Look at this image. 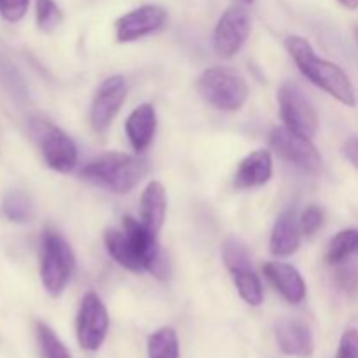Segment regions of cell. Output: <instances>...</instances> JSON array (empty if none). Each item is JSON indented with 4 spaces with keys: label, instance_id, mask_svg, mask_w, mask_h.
<instances>
[{
    "label": "cell",
    "instance_id": "52a82bcc",
    "mask_svg": "<svg viewBox=\"0 0 358 358\" xmlns=\"http://www.w3.org/2000/svg\"><path fill=\"white\" fill-rule=\"evenodd\" d=\"M280 115L287 128L299 135L313 138L318 131V115L313 103L301 91L299 86L292 83L283 84L278 90Z\"/></svg>",
    "mask_w": 358,
    "mask_h": 358
},
{
    "label": "cell",
    "instance_id": "ffe728a7",
    "mask_svg": "<svg viewBox=\"0 0 358 358\" xmlns=\"http://www.w3.org/2000/svg\"><path fill=\"white\" fill-rule=\"evenodd\" d=\"M0 210H2V215L14 224L30 222V219L34 217V203H31L30 196L23 191L7 192Z\"/></svg>",
    "mask_w": 358,
    "mask_h": 358
},
{
    "label": "cell",
    "instance_id": "5b68a950",
    "mask_svg": "<svg viewBox=\"0 0 358 358\" xmlns=\"http://www.w3.org/2000/svg\"><path fill=\"white\" fill-rule=\"evenodd\" d=\"M30 131L41 147L42 157L51 170L58 173H70L77 166V147L63 129L45 119H34Z\"/></svg>",
    "mask_w": 358,
    "mask_h": 358
},
{
    "label": "cell",
    "instance_id": "d4e9b609",
    "mask_svg": "<svg viewBox=\"0 0 358 358\" xmlns=\"http://www.w3.org/2000/svg\"><path fill=\"white\" fill-rule=\"evenodd\" d=\"M35 17H37V27L49 34L58 28L63 20V14L55 0H35Z\"/></svg>",
    "mask_w": 358,
    "mask_h": 358
},
{
    "label": "cell",
    "instance_id": "d6986e66",
    "mask_svg": "<svg viewBox=\"0 0 358 358\" xmlns=\"http://www.w3.org/2000/svg\"><path fill=\"white\" fill-rule=\"evenodd\" d=\"M358 255V229H343L329 241L325 261L331 266H339Z\"/></svg>",
    "mask_w": 358,
    "mask_h": 358
},
{
    "label": "cell",
    "instance_id": "cb8c5ba5",
    "mask_svg": "<svg viewBox=\"0 0 358 358\" xmlns=\"http://www.w3.org/2000/svg\"><path fill=\"white\" fill-rule=\"evenodd\" d=\"M37 339L42 353H44V358H72L66 346L59 341V338L52 332V329L49 325L42 324V322L37 324Z\"/></svg>",
    "mask_w": 358,
    "mask_h": 358
},
{
    "label": "cell",
    "instance_id": "603a6c76",
    "mask_svg": "<svg viewBox=\"0 0 358 358\" xmlns=\"http://www.w3.org/2000/svg\"><path fill=\"white\" fill-rule=\"evenodd\" d=\"M222 261L229 273L238 271V269L252 268V259L250 254H248L247 245L236 236H229L222 243Z\"/></svg>",
    "mask_w": 358,
    "mask_h": 358
},
{
    "label": "cell",
    "instance_id": "6da1fadb",
    "mask_svg": "<svg viewBox=\"0 0 358 358\" xmlns=\"http://www.w3.org/2000/svg\"><path fill=\"white\" fill-rule=\"evenodd\" d=\"M285 45L290 58L294 59L299 72L308 80H311L315 86L331 94L332 98H336L339 103L346 105V107H355V87H353L352 80H350V77L346 76L341 66L329 62V59L320 58L315 52L313 45L304 37H299V35L287 37Z\"/></svg>",
    "mask_w": 358,
    "mask_h": 358
},
{
    "label": "cell",
    "instance_id": "277c9868",
    "mask_svg": "<svg viewBox=\"0 0 358 358\" xmlns=\"http://www.w3.org/2000/svg\"><path fill=\"white\" fill-rule=\"evenodd\" d=\"M199 96L222 112H236L247 103L248 84L240 73L222 66L203 70L196 83Z\"/></svg>",
    "mask_w": 358,
    "mask_h": 358
},
{
    "label": "cell",
    "instance_id": "4dcf8cb0",
    "mask_svg": "<svg viewBox=\"0 0 358 358\" xmlns=\"http://www.w3.org/2000/svg\"><path fill=\"white\" fill-rule=\"evenodd\" d=\"M338 2L341 3V6L345 7V9H348V10L358 9V0H338Z\"/></svg>",
    "mask_w": 358,
    "mask_h": 358
},
{
    "label": "cell",
    "instance_id": "7c38bea8",
    "mask_svg": "<svg viewBox=\"0 0 358 358\" xmlns=\"http://www.w3.org/2000/svg\"><path fill=\"white\" fill-rule=\"evenodd\" d=\"M266 280L280 292V296L290 304L303 303L306 297V283L301 273L287 262H266L262 266Z\"/></svg>",
    "mask_w": 358,
    "mask_h": 358
},
{
    "label": "cell",
    "instance_id": "e0dca14e",
    "mask_svg": "<svg viewBox=\"0 0 358 358\" xmlns=\"http://www.w3.org/2000/svg\"><path fill=\"white\" fill-rule=\"evenodd\" d=\"M166 189L161 182L152 180L143 189L140 198V220L154 233H159L166 219Z\"/></svg>",
    "mask_w": 358,
    "mask_h": 358
},
{
    "label": "cell",
    "instance_id": "7402d4cb",
    "mask_svg": "<svg viewBox=\"0 0 358 358\" xmlns=\"http://www.w3.org/2000/svg\"><path fill=\"white\" fill-rule=\"evenodd\" d=\"M147 353L149 358H178L180 350L177 332L171 327H163L150 334L147 341Z\"/></svg>",
    "mask_w": 358,
    "mask_h": 358
},
{
    "label": "cell",
    "instance_id": "ba28073f",
    "mask_svg": "<svg viewBox=\"0 0 358 358\" xmlns=\"http://www.w3.org/2000/svg\"><path fill=\"white\" fill-rule=\"evenodd\" d=\"M269 142L275 152L289 161L294 166L301 168L308 173H318L322 170V156L311 138L292 131L290 128L276 126L269 135Z\"/></svg>",
    "mask_w": 358,
    "mask_h": 358
},
{
    "label": "cell",
    "instance_id": "5bb4252c",
    "mask_svg": "<svg viewBox=\"0 0 358 358\" xmlns=\"http://www.w3.org/2000/svg\"><path fill=\"white\" fill-rule=\"evenodd\" d=\"M303 231L299 226V217L296 210H283L273 226L269 238V252L275 257H289L296 254L301 245Z\"/></svg>",
    "mask_w": 358,
    "mask_h": 358
},
{
    "label": "cell",
    "instance_id": "8fae6325",
    "mask_svg": "<svg viewBox=\"0 0 358 358\" xmlns=\"http://www.w3.org/2000/svg\"><path fill=\"white\" fill-rule=\"evenodd\" d=\"M126 100V79L110 76L98 86L90 108V121L94 131L103 133L114 122Z\"/></svg>",
    "mask_w": 358,
    "mask_h": 358
},
{
    "label": "cell",
    "instance_id": "ac0fdd59",
    "mask_svg": "<svg viewBox=\"0 0 358 358\" xmlns=\"http://www.w3.org/2000/svg\"><path fill=\"white\" fill-rule=\"evenodd\" d=\"M103 243H105V248H107L108 255H110L119 266H122V268L135 273L143 271L142 261H140L131 240H129V236L126 234V231L122 229V227L121 229H114V227L105 229Z\"/></svg>",
    "mask_w": 358,
    "mask_h": 358
},
{
    "label": "cell",
    "instance_id": "30bf717a",
    "mask_svg": "<svg viewBox=\"0 0 358 358\" xmlns=\"http://www.w3.org/2000/svg\"><path fill=\"white\" fill-rule=\"evenodd\" d=\"M168 13L163 6L145 3L129 13L122 14L115 21V38L117 42H135L147 35L156 34L166 24Z\"/></svg>",
    "mask_w": 358,
    "mask_h": 358
},
{
    "label": "cell",
    "instance_id": "4fadbf2b",
    "mask_svg": "<svg viewBox=\"0 0 358 358\" xmlns=\"http://www.w3.org/2000/svg\"><path fill=\"white\" fill-rule=\"evenodd\" d=\"M276 341L280 350L289 357L310 358L315 352L313 332L304 322L289 318L276 327Z\"/></svg>",
    "mask_w": 358,
    "mask_h": 358
},
{
    "label": "cell",
    "instance_id": "7a4b0ae2",
    "mask_svg": "<svg viewBox=\"0 0 358 358\" xmlns=\"http://www.w3.org/2000/svg\"><path fill=\"white\" fill-rule=\"evenodd\" d=\"M145 166L135 156L124 152H107L90 161L80 177L96 187L114 194H128L145 175Z\"/></svg>",
    "mask_w": 358,
    "mask_h": 358
},
{
    "label": "cell",
    "instance_id": "484cf974",
    "mask_svg": "<svg viewBox=\"0 0 358 358\" xmlns=\"http://www.w3.org/2000/svg\"><path fill=\"white\" fill-rule=\"evenodd\" d=\"M336 282H338L339 289L345 290L350 296L358 294V264L355 262H343L339 264L338 275H336Z\"/></svg>",
    "mask_w": 358,
    "mask_h": 358
},
{
    "label": "cell",
    "instance_id": "1f68e13d",
    "mask_svg": "<svg viewBox=\"0 0 358 358\" xmlns=\"http://www.w3.org/2000/svg\"><path fill=\"white\" fill-rule=\"evenodd\" d=\"M236 3H243V6H252L254 3V0H234Z\"/></svg>",
    "mask_w": 358,
    "mask_h": 358
},
{
    "label": "cell",
    "instance_id": "f546056e",
    "mask_svg": "<svg viewBox=\"0 0 358 358\" xmlns=\"http://www.w3.org/2000/svg\"><path fill=\"white\" fill-rule=\"evenodd\" d=\"M343 154H345L346 159L358 170V136L346 140L345 145H343Z\"/></svg>",
    "mask_w": 358,
    "mask_h": 358
},
{
    "label": "cell",
    "instance_id": "8992f818",
    "mask_svg": "<svg viewBox=\"0 0 358 358\" xmlns=\"http://www.w3.org/2000/svg\"><path fill=\"white\" fill-rule=\"evenodd\" d=\"M250 31L252 21L247 6L234 2L224 10L213 30V49L217 56L226 59L236 56L250 37Z\"/></svg>",
    "mask_w": 358,
    "mask_h": 358
},
{
    "label": "cell",
    "instance_id": "9a60e30c",
    "mask_svg": "<svg viewBox=\"0 0 358 358\" xmlns=\"http://www.w3.org/2000/svg\"><path fill=\"white\" fill-rule=\"evenodd\" d=\"M273 175V157L268 150L259 149L243 157L234 173V187L254 189L268 184Z\"/></svg>",
    "mask_w": 358,
    "mask_h": 358
},
{
    "label": "cell",
    "instance_id": "44dd1931",
    "mask_svg": "<svg viewBox=\"0 0 358 358\" xmlns=\"http://www.w3.org/2000/svg\"><path fill=\"white\" fill-rule=\"evenodd\" d=\"M231 276H233V282L241 299L250 306H261L264 301V290H262V283L254 269H238V271L231 273Z\"/></svg>",
    "mask_w": 358,
    "mask_h": 358
},
{
    "label": "cell",
    "instance_id": "83f0119b",
    "mask_svg": "<svg viewBox=\"0 0 358 358\" xmlns=\"http://www.w3.org/2000/svg\"><path fill=\"white\" fill-rule=\"evenodd\" d=\"M30 0H0V16L9 23H17L27 14Z\"/></svg>",
    "mask_w": 358,
    "mask_h": 358
},
{
    "label": "cell",
    "instance_id": "d6a6232c",
    "mask_svg": "<svg viewBox=\"0 0 358 358\" xmlns=\"http://www.w3.org/2000/svg\"><path fill=\"white\" fill-rule=\"evenodd\" d=\"M355 37H357V42H358V27L355 28Z\"/></svg>",
    "mask_w": 358,
    "mask_h": 358
},
{
    "label": "cell",
    "instance_id": "f1b7e54d",
    "mask_svg": "<svg viewBox=\"0 0 358 358\" xmlns=\"http://www.w3.org/2000/svg\"><path fill=\"white\" fill-rule=\"evenodd\" d=\"M336 358H358V331L348 329L339 341Z\"/></svg>",
    "mask_w": 358,
    "mask_h": 358
},
{
    "label": "cell",
    "instance_id": "9c48e42d",
    "mask_svg": "<svg viewBox=\"0 0 358 358\" xmlns=\"http://www.w3.org/2000/svg\"><path fill=\"white\" fill-rule=\"evenodd\" d=\"M77 341L86 352H96L108 332V313L103 301L94 292H87L80 301L76 320Z\"/></svg>",
    "mask_w": 358,
    "mask_h": 358
},
{
    "label": "cell",
    "instance_id": "4316f807",
    "mask_svg": "<svg viewBox=\"0 0 358 358\" xmlns=\"http://www.w3.org/2000/svg\"><path fill=\"white\" fill-rule=\"evenodd\" d=\"M325 213L318 205H310L304 208V212L299 217V226L304 236H313L322 226H324Z\"/></svg>",
    "mask_w": 358,
    "mask_h": 358
},
{
    "label": "cell",
    "instance_id": "2e32d148",
    "mask_svg": "<svg viewBox=\"0 0 358 358\" xmlns=\"http://www.w3.org/2000/svg\"><path fill=\"white\" fill-rule=\"evenodd\" d=\"M126 135L136 152H143L152 143L157 129V114L154 105L142 103L133 108L124 122Z\"/></svg>",
    "mask_w": 358,
    "mask_h": 358
},
{
    "label": "cell",
    "instance_id": "3957f363",
    "mask_svg": "<svg viewBox=\"0 0 358 358\" xmlns=\"http://www.w3.org/2000/svg\"><path fill=\"white\" fill-rule=\"evenodd\" d=\"M76 269V255L69 241L52 229H44L41 236V280L45 292L59 297L65 292Z\"/></svg>",
    "mask_w": 358,
    "mask_h": 358
}]
</instances>
